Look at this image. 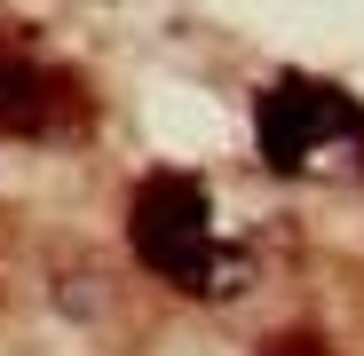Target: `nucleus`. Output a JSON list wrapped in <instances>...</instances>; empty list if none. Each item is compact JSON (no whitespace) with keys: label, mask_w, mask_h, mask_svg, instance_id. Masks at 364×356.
<instances>
[{"label":"nucleus","mask_w":364,"mask_h":356,"mask_svg":"<svg viewBox=\"0 0 364 356\" xmlns=\"http://www.w3.org/2000/svg\"><path fill=\"white\" fill-rule=\"evenodd\" d=\"M127 237H135V261L198 301H230L237 261L222 254V230H214V198L198 174H151L127 206Z\"/></svg>","instance_id":"f257e3e1"},{"label":"nucleus","mask_w":364,"mask_h":356,"mask_svg":"<svg viewBox=\"0 0 364 356\" xmlns=\"http://www.w3.org/2000/svg\"><path fill=\"white\" fill-rule=\"evenodd\" d=\"M254 143L277 174H364V103L285 72L254 95Z\"/></svg>","instance_id":"f03ea898"},{"label":"nucleus","mask_w":364,"mask_h":356,"mask_svg":"<svg viewBox=\"0 0 364 356\" xmlns=\"http://www.w3.org/2000/svg\"><path fill=\"white\" fill-rule=\"evenodd\" d=\"M87 127H95V103L64 64H48L32 48H0V135L64 143V135H87Z\"/></svg>","instance_id":"7ed1b4c3"},{"label":"nucleus","mask_w":364,"mask_h":356,"mask_svg":"<svg viewBox=\"0 0 364 356\" xmlns=\"http://www.w3.org/2000/svg\"><path fill=\"white\" fill-rule=\"evenodd\" d=\"M269 356H325L317 340H269Z\"/></svg>","instance_id":"20e7f679"}]
</instances>
